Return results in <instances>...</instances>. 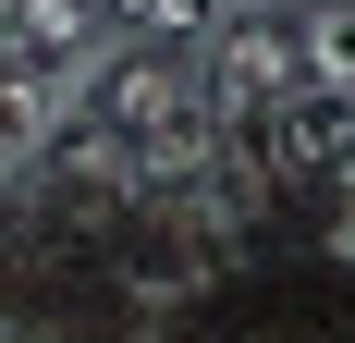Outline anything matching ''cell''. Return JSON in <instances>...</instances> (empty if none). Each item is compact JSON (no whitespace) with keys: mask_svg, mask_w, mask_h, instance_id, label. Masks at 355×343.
Returning a JSON list of instances; mask_svg holds the SVG:
<instances>
[{"mask_svg":"<svg viewBox=\"0 0 355 343\" xmlns=\"http://www.w3.org/2000/svg\"><path fill=\"white\" fill-rule=\"evenodd\" d=\"M110 12H123V25H135V37H172V25H196L209 0H110Z\"/></svg>","mask_w":355,"mask_h":343,"instance_id":"7a4b0ae2","label":"cell"},{"mask_svg":"<svg viewBox=\"0 0 355 343\" xmlns=\"http://www.w3.org/2000/svg\"><path fill=\"white\" fill-rule=\"evenodd\" d=\"M306 74L355 99V0H319V12H306Z\"/></svg>","mask_w":355,"mask_h":343,"instance_id":"6da1fadb","label":"cell"}]
</instances>
